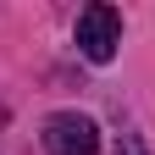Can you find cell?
Segmentation results:
<instances>
[{
    "label": "cell",
    "instance_id": "cell-1",
    "mask_svg": "<svg viewBox=\"0 0 155 155\" xmlns=\"http://www.w3.org/2000/svg\"><path fill=\"white\" fill-rule=\"evenodd\" d=\"M116 45H122V17H116L111 6H89L83 17H78V50L89 55V61H111Z\"/></svg>",
    "mask_w": 155,
    "mask_h": 155
},
{
    "label": "cell",
    "instance_id": "cell-2",
    "mask_svg": "<svg viewBox=\"0 0 155 155\" xmlns=\"http://www.w3.org/2000/svg\"><path fill=\"white\" fill-rule=\"evenodd\" d=\"M45 150L50 155H94L100 150V127L78 111H55L45 122Z\"/></svg>",
    "mask_w": 155,
    "mask_h": 155
}]
</instances>
